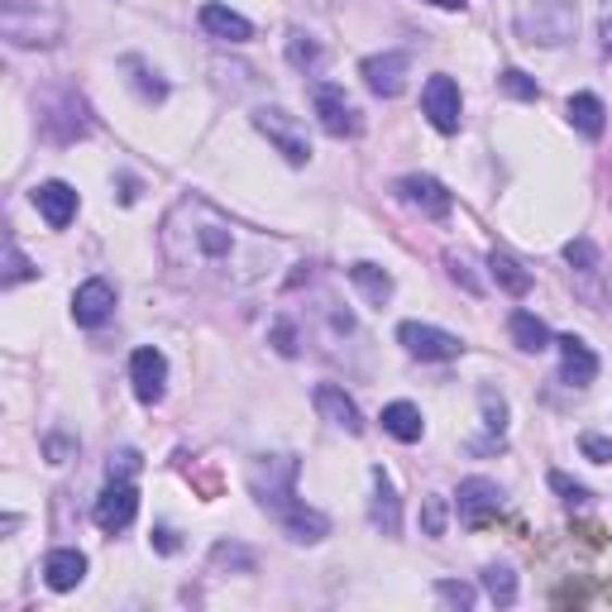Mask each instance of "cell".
Segmentation results:
<instances>
[{
	"label": "cell",
	"mask_w": 612,
	"mask_h": 612,
	"mask_svg": "<svg viewBox=\"0 0 612 612\" xmlns=\"http://www.w3.org/2000/svg\"><path fill=\"white\" fill-rule=\"evenodd\" d=\"M398 340L412 359H426V364H450V359L464 354V340L440 326H422V321H402L398 326Z\"/></svg>",
	"instance_id": "8992f818"
},
{
	"label": "cell",
	"mask_w": 612,
	"mask_h": 612,
	"mask_svg": "<svg viewBox=\"0 0 612 612\" xmlns=\"http://www.w3.org/2000/svg\"><path fill=\"white\" fill-rule=\"evenodd\" d=\"M24 278H34V263L20 254V245L10 239L5 245V273H0V287H15V283H24Z\"/></svg>",
	"instance_id": "d6a6232c"
},
{
	"label": "cell",
	"mask_w": 612,
	"mask_h": 612,
	"mask_svg": "<svg viewBox=\"0 0 612 612\" xmlns=\"http://www.w3.org/2000/svg\"><path fill=\"white\" fill-rule=\"evenodd\" d=\"M579 450L589 454L594 464H612V440L608 436H594V430H589V436H579Z\"/></svg>",
	"instance_id": "ab89813d"
},
{
	"label": "cell",
	"mask_w": 612,
	"mask_h": 612,
	"mask_svg": "<svg viewBox=\"0 0 612 612\" xmlns=\"http://www.w3.org/2000/svg\"><path fill=\"white\" fill-rule=\"evenodd\" d=\"M139 450H115L111 454V478H135L139 474Z\"/></svg>",
	"instance_id": "60d3db41"
},
{
	"label": "cell",
	"mask_w": 612,
	"mask_h": 612,
	"mask_svg": "<svg viewBox=\"0 0 612 612\" xmlns=\"http://www.w3.org/2000/svg\"><path fill=\"white\" fill-rule=\"evenodd\" d=\"M565 115H570V125L579 129V135H589V139H598V135L608 129V111H603V101H598V96H589V91L570 96Z\"/></svg>",
	"instance_id": "cb8c5ba5"
},
{
	"label": "cell",
	"mask_w": 612,
	"mask_h": 612,
	"mask_svg": "<svg viewBox=\"0 0 612 612\" xmlns=\"http://www.w3.org/2000/svg\"><path fill=\"white\" fill-rule=\"evenodd\" d=\"M34 207H39V215L48 221V230H67L72 215H77V187H67V183L34 187Z\"/></svg>",
	"instance_id": "ffe728a7"
},
{
	"label": "cell",
	"mask_w": 612,
	"mask_h": 612,
	"mask_svg": "<svg viewBox=\"0 0 612 612\" xmlns=\"http://www.w3.org/2000/svg\"><path fill=\"white\" fill-rule=\"evenodd\" d=\"M311 402H316V412L326 416L330 426H340L345 436H364V412H359V402L340 388V383H316Z\"/></svg>",
	"instance_id": "5bb4252c"
},
{
	"label": "cell",
	"mask_w": 612,
	"mask_h": 612,
	"mask_svg": "<svg viewBox=\"0 0 612 612\" xmlns=\"http://www.w3.org/2000/svg\"><path fill=\"white\" fill-rule=\"evenodd\" d=\"M603 53L612 58V10H608V15H603Z\"/></svg>",
	"instance_id": "ee69618b"
},
{
	"label": "cell",
	"mask_w": 612,
	"mask_h": 612,
	"mask_svg": "<svg viewBox=\"0 0 612 612\" xmlns=\"http://www.w3.org/2000/svg\"><path fill=\"white\" fill-rule=\"evenodd\" d=\"M278 526H283L287 541H297V546H316L330 536V517L316 508H307V502H292V508L278 517Z\"/></svg>",
	"instance_id": "d6986e66"
},
{
	"label": "cell",
	"mask_w": 612,
	"mask_h": 612,
	"mask_svg": "<svg viewBox=\"0 0 612 612\" xmlns=\"http://www.w3.org/2000/svg\"><path fill=\"white\" fill-rule=\"evenodd\" d=\"M111 316H115V287L105 278H87L77 292H72V321H77V326L96 330V326H105Z\"/></svg>",
	"instance_id": "9a60e30c"
},
{
	"label": "cell",
	"mask_w": 612,
	"mask_h": 612,
	"mask_svg": "<svg viewBox=\"0 0 612 612\" xmlns=\"http://www.w3.org/2000/svg\"><path fill=\"white\" fill-rule=\"evenodd\" d=\"M268 345H273V350H278L283 359H297V354H302V335H297L292 321H273Z\"/></svg>",
	"instance_id": "1f68e13d"
},
{
	"label": "cell",
	"mask_w": 612,
	"mask_h": 612,
	"mask_svg": "<svg viewBox=\"0 0 612 612\" xmlns=\"http://www.w3.org/2000/svg\"><path fill=\"white\" fill-rule=\"evenodd\" d=\"M374 502H369V522L378 526L383 536H398L402 532V498H398V488H392V478L383 464H374Z\"/></svg>",
	"instance_id": "e0dca14e"
},
{
	"label": "cell",
	"mask_w": 612,
	"mask_h": 612,
	"mask_svg": "<svg viewBox=\"0 0 612 612\" xmlns=\"http://www.w3.org/2000/svg\"><path fill=\"white\" fill-rule=\"evenodd\" d=\"M43 135L58 139V143L87 139V135H91V111H87V101H82L77 91H63V96H58V111L43 115Z\"/></svg>",
	"instance_id": "30bf717a"
},
{
	"label": "cell",
	"mask_w": 612,
	"mask_h": 612,
	"mask_svg": "<svg viewBox=\"0 0 612 612\" xmlns=\"http://www.w3.org/2000/svg\"><path fill=\"white\" fill-rule=\"evenodd\" d=\"M550 488H555V494L565 498L570 508H584V502H589V488H584V484H574V478H570V474H560V470L550 474Z\"/></svg>",
	"instance_id": "74e56055"
},
{
	"label": "cell",
	"mask_w": 612,
	"mask_h": 612,
	"mask_svg": "<svg viewBox=\"0 0 612 612\" xmlns=\"http://www.w3.org/2000/svg\"><path fill=\"white\" fill-rule=\"evenodd\" d=\"M378 422H383V430H388L392 440H402V446H416V440L426 436V422H422V412H416L412 402H388Z\"/></svg>",
	"instance_id": "603a6c76"
},
{
	"label": "cell",
	"mask_w": 612,
	"mask_h": 612,
	"mask_svg": "<svg viewBox=\"0 0 612 612\" xmlns=\"http://www.w3.org/2000/svg\"><path fill=\"white\" fill-rule=\"evenodd\" d=\"M135 512H139V488L129 484V478H111V484L101 488V498H96L91 517L105 536H120L129 522H135Z\"/></svg>",
	"instance_id": "9c48e42d"
},
{
	"label": "cell",
	"mask_w": 612,
	"mask_h": 612,
	"mask_svg": "<svg viewBox=\"0 0 612 612\" xmlns=\"http://www.w3.org/2000/svg\"><path fill=\"white\" fill-rule=\"evenodd\" d=\"M254 129H259V135L268 139L273 149H278L292 167H307V163H311V139H307V129L297 125V115H287L283 105H259V111H254Z\"/></svg>",
	"instance_id": "5b68a950"
},
{
	"label": "cell",
	"mask_w": 612,
	"mask_h": 612,
	"mask_svg": "<svg viewBox=\"0 0 612 612\" xmlns=\"http://www.w3.org/2000/svg\"><path fill=\"white\" fill-rule=\"evenodd\" d=\"M484 589H488V598H494L498 608H512L517 603V574H512L508 565H488L484 570Z\"/></svg>",
	"instance_id": "f1b7e54d"
},
{
	"label": "cell",
	"mask_w": 612,
	"mask_h": 612,
	"mask_svg": "<svg viewBox=\"0 0 612 612\" xmlns=\"http://www.w3.org/2000/svg\"><path fill=\"white\" fill-rule=\"evenodd\" d=\"M163 259L173 263L183 278L211 283V287H254L283 263V239L263 235L254 225L235 221L207 197L187 191L163 215Z\"/></svg>",
	"instance_id": "6da1fadb"
},
{
	"label": "cell",
	"mask_w": 612,
	"mask_h": 612,
	"mask_svg": "<svg viewBox=\"0 0 612 612\" xmlns=\"http://www.w3.org/2000/svg\"><path fill=\"white\" fill-rule=\"evenodd\" d=\"M454 498H460V522L464 526H484L488 517H498L502 512V498L508 494H502L494 478H464Z\"/></svg>",
	"instance_id": "2e32d148"
},
{
	"label": "cell",
	"mask_w": 612,
	"mask_h": 612,
	"mask_svg": "<svg viewBox=\"0 0 612 612\" xmlns=\"http://www.w3.org/2000/svg\"><path fill=\"white\" fill-rule=\"evenodd\" d=\"M153 546H159L163 555H173V550H177V532H167V526H159V532H153Z\"/></svg>",
	"instance_id": "7bdbcfd3"
},
{
	"label": "cell",
	"mask_w": 612,
	"mask_h": 612,
	"mask_svg": "<svg viewBox=\"0 0 612 612\" xmlns=\"http://www.w3.org/2000/svg\"><path fill=\"white\" fill-rule=\"evenodd\" d=\"M350 283H354L374 307H383V302L392 297V273H388V268H378V263H369V259L350 268Z\"/></svg>",
	"instance_id": "4316f807"
},
{
	"label": "cell",
	"mask_w": 612,
	"mask_h": 612,
	"mask_svg": "<svg viewBox=\"0 0 612 612\" xmlns=\"http://www.w3.org/2000/svg\"><path fill=\"white\" fill-rule=\"evenodd\" d=\"M565 263H574L579 273H594L598 268V249L589 245V239H570V245H565Z\"/></svg>",
	"instance_id": "8d00e7d4"
},
{
	"label": "cell",
	"mask_w": 612,
	"mask_h": 612,
	"mask_svg": "<svg viewBox=\"0 0 612 612\" xmlns=\"http://www.w3.org/2000/svg\"><path fill=\"white\" fill-rule=\"evenodd\" d=\"M436 598L464 612V608H474V584H464V579H436Z\"/></svg>",
	"instance_id": "e575fe53"
},
{
	"label": "cell",
	"mask_w": 612,
	"mask_h": 612,
	"mask_svg": "<svg viewBox=\"0 0 612 612\" xmlns=\"http://www.w3.org/2000/svg\"><path fill=\"white\" fill-rule=\"evenodd\" d=\"M311 111H316L321 129H326L330 139H354L359 135V111L335 82H316V87H311Z\"/></svg>",
	"instance_id": "52a82bcc"
},
{
	"label": "cell",
	"mask_w": 612,
	"mask_h": 612,
	"mask_svg": "<svg viewBox=\"0 0 612 612\" xmlns=\"http://www.w3.org/2000/svg\"><path fill=\"white\" fill-rule=\"evenodd\" d=\"M407 67H412V58L398 53V48H388V53H374V58H364V63H359V72H364V82H369V91L383 96V101L402 96Z\"/></svg>",
	"instance_id": "7c38bea8"
},
{
	"label": "cell",
	"mask_w": 612,
	"mask_h": 612,
	"mask_svg": "<svg viewBox=\"0 0 612 612\" xmlns=\"http://www.w3.org/2000/svg\"><path fill=\"white\" fill-rule=\"evenodd\" d=\"M129 383H135V398L143 407L163 402V392H167V359H163V350L143 345V350L129 354Z\"/></svg>",
	"instance_id": "8fae6325"
},
{
	"label": "cell",
	"mask_w": 612,
	"mask_h": 612,
	"mask_svg": "<svg viewBox=\"0 0 612 612\" xmlns=\"http://www.w3.org/2000/svg\"><path fill=\"white\" fill-rule=\"evenodd\" d=\"M201 29L211 34V39H221V43H249L254 39V24H249L245 15H235L230 5H201Z\"/></svg>",
	"instance_id": "7402d4cb"
},
{
	"label": "cell",
	"mask_w": 612,
	"mask_h": 612,
	"mask_svg": "<svg viewBox=\"0 0 612 612\" xmlns=\"http://www.w3.org/2000/svg\"><path fill=\"white\" fill-rule=\"evenodd\" d=\"M422 111L426 120L440 129V135H454L464 120V96H460V82L446 77V72H436V77L422 87Z\"/></svg>",
	"instance_id": "ba28073f"
},
{
	"label": "cell",
	"mask_w": 612,
	"mask_h": 612,
	"mask_svg": "<svg viewBox=\"0 0 612 612\" xmlns=\"http://www.w3.org/2000/svg\"><path fill=\"white\" fill-rule=\"evenodd\" d=\"M426 5H436V10H464V0H426Z\"/></svg>",
	"instance_id": "f6af8a7d"
},
{
	"label": "cell",
	"mask_w": 612,
	"mask_h": 612,
	"mask_svg": "<svg viewBox=\"0 0 612 612\" xmlns=\"http://www.w3.org/2000/svg\"><path fill=\"white\" fill-rule=\"evenodd\" d=\"M579 29V10L570 0H517V34L526 43L560 48Z\"/></svg>",
	"instance_id": "3957f363"
},
{
	"label": "cell",
	"mask_w": 612,
	"mask_h": 612,
	"mask_svg": "<svg viewBox=\"0 0 612 612\" xmlns=\"http://www.w3.org/2000/svg\"><path fill=\"white\" fill-rule=\"evenodd\" d=\"M446 268H450V278L460 283L464 292H478V278H474L470 268H464V259H460V254H446Z\"/></svg>",
	"instance_id": "b9f144b4"
},
{
	"label": "cell",
	"mask_w": 612,
	"mask_h": 612,
	"mask_svg": "<svg viewBox=\"0 0 612 612\" xmlns=\"http://www.w3.org/2000/svg\"><path fill=\"white\" fill-rule=\"evenodd\" d=\"M82 579H87V555H82V550H48V560H43V584L48 589L72 594Z\"/></svg>",
	"instance_id": "44dd1931"
},
{
	"label": "cell",
	"mask_w": 612,
	"mask_h": 612,
	"mask_svg": "<svg viewBox=\"0 0 612 612\" xmlns=\"http://www.w3.org/2000/svg\"><path fill=\"white\" fill-rule=\"evenodd\" d=\"M398 197L407 201V207L422 211L426 221H446V215L454 211V197L446 191V183H436V177H426V173L402 177V183H398Z\"/></svg>",
	"instance_id": "4fadbf2b"
},
{
	"label": "cell",
	"mask_w": 612,
	"mask_h": 612,
	"mask_svg": "<svg viewBox=\"0 0 612 612\" xmlns=\"http://www.w3.org/2000/svg\"><path fill=\"white\" fill-rule=\"evenodd\" d=\"M478 407H484V426L494 430V440H502V436H508V402H502L494 388H484V392H478Z\"/></svg>",
	"instance_id": "f546056e"
},
{
	"label": "cell",
	"mask_w": 612,
	"mask_h": 612,
	"mask_svg": "<svg viewBox=\"0 0 612 612\" xmlns=\"http://www.w3.org/2000/svg\"><path fill=\"white\" fill-rule=\"evenodd\" d=\"M555 350H560V378H565L570 388H589V383L598 378V354L579 340V335H560Z\"/></svg>",
	"instance_id": "ac0fdd59"
},
{
	"label": "cell",
	"mask_w": 612,
	"mask_h": 612,
	"mask_svg": "<svg viewBox=\"0 0 612 612\" xmlns=\"http://www.w3.org/2000/svg\"><path fill=\"white\" fill-rule=\"evenodd\" d=\"M508 330H512V345H517V350H526V354L550 350V330H546V321H541V316H532V311H512Z\"/></svg>",
	"instance_id": "484cf974"
},
{
	"label": "cell",
	"mask_w": 612,
	"mask_h": 612,
	"mask_svg": "<svg viewBox=\"0 0 612 612\" xmlns=\"http://www.w3.org/2000/svg\"><path fill=\"white\" fill-rule=\"evenodd\" d=\"M129 72H135V87H139V96H143V101H163V96H167V87H163V82L159 77H153V72L149 67H143V63H135V58H129V63H125Z\"/></svg>",
	"instance_id": "d590c367"
},
{
	"label": "cell",
	"mask_w": 612,
	"mask_h": 612,
	"mask_svg": "<svg viewBox=\"0 0 612 612\" xmlns=\"http://www.w3.org/2000/svg\"><path fill=\"white\" fill-rule=\"evenodd\" d=\"M287 63H292L297 72H316L321 67V43L311 39L307 29H292L287 34Z\"/></svg>",
	"instance_id": "83f0119b"
},
{
	"label": "cell",
	"mask_w": 612,
	"mask_h": 612,
	"mask_svg": "<svg viewBox=\"0 0 612 612\" xmlns=\"http://www.w3.org/2000/svg\"><path fill=\"white\" fill-rule=\"evenodd\" d=\"M488 278H494L508 297H526V292H532V273H526L512 254H498V249L488 254Z\"/></svg>",
	"instance_id": "d4e9b609"
},
{
	"label": "cell",
	"mask_w": 612,
	"mask_h": 612,
	"mask_svg": "<svg viewBox=\"0 0 612 612\" xmlns=\"http://www.w3.org/2000/svg\"><path fill=\"white\" fill-rule=\"evenodd\" d=\"M297 474H302L297 454H263V460L249 464V488H254L259 508L273 512V517H283V512L297 502Z\"/></svg>",
	"instance_id": "277c9868"
},
{
	"label": "cell",
	"mask_w": 612,
	"mask_h": 612,
	"mask_svg": "<svg viewBox=\"0 0 612 612\" xmlns=\"http://www.w3.org/2000/svg\"><path fill=\"white\" fill-rule=\"evenodd\" d=\"M0 34L15 48H48L63 34L53 0H0Z\"/></svg>",
	"instance_id": "7a4b0ae2"
},
{
	"label": "cell",
	"mask_w": 612,
	"mask_h": 612,
	"mask_svg": "<svg viewBox=\"0 0 612 612\" xmlns=\"http://www.w3.org/2000/svg\"><path fill=\"white\" fill-rule=\"evenodd\" d=\"M422 532L426 536H446V498H426L422 502Z\"/></svg>",
	"instance_id": "f35d334b"
},
{
	"label": "cell",
	"mask_w": 612,
	"mask_h": 612,
	"mask_svg": "<svg viewBox=\"0 0 612 612\" xmlns=\"http://www.w3.org/2000/svg\"><path fill=\"white\" fill-rule=\"evenodd\" d=\"M498 87L508 91V96H517V101H541V87H536V77H526L522 67H508V72H502Z\"/></svg>",
	"instance_id": "4dcf8cb0"
},
{
	"label": "cell",
	"mask_w": 612,
	"mask_h": 612,
	"mask_svg": "<svg viewBox=\"0 0 612 612\" xmlns=\"http://www.w3.org/2000/svg\"><path fill=\"white\" fill-rule=\"evenodd\" d=\"M211 565L221 570V565H235V570H254V550H245V546H235V541H221L211 550Z\"/></svg>",
	"instance_id": "836d02e7"
}]
</instances>
